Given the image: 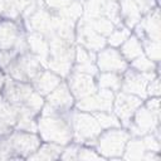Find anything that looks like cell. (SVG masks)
Returning <instances> with one entry per match:
<instances>
[{"label":"cell","instance_id":"obj_1","mask_svg":"<svg viewBox=\"0 0 161 161\" xmlns=\"http://www.w3.org/2000/svg\"><path fill=\"white\" fill-rule=\"evenodd\" d=\"M73 109L64 113H55L50 116H42L36 119L38 133L42 141L54 142L62 146L70 143L73 140Z\"/></svg>","mask_w":161,"mask_h":161},{"label":"cell","instance_id":"obj_2","mask_svg":"<svg viewBox=\"0 0 161 161\" xmlns=\"http://www.w3.org/2000/svg\"><path fill=\"white\" fill-rule=\"evenodd\" d=\"M1 94L3 98L16 109L26 108L38 116L45 102L44 97L33 88L31 83L19 82L10 78L9 75L5 78V83L1 88Z\"/></svg>","mask_w":161,"mask_h":161},{"label":"cell","instance_id":"obj_3","mask_svg":"<svg viewBox=\"0 0 161 161\" xmlns=\"http://www.w3.org/2000/svg\"><path fill=\"white\" fill-rule=\"evenodd\" d=\"M49 42V58L47 62L48 69L54 72L62 78H67L74 64L75 45L67 42L60 36L53 34L48 38Z\"/></svg>","mask_w":161,"mask_h":161},{"label":"cell","instance_id":"obj_4","mask_svg":"<svg viewBox=\"0 0 161 161\" xmlns=\"http://www.w3.org/2000/svg\"><path fill=\"white\" fill-rule=\"evenodd\" d=\"M130 140V132L121 127L107 128L96 138L94 146L97 152L104 158H121L125 146Z\"/></svg>","mask_w":161,"mask_h":161},{"label":"cell","instance_id":"obj_5","mask_svg":"<svg viewBox=\"0 0 161 161\" xmlns=\"http://www.w3.org/2000/svg\"><path fill=\"white\" fill-rule=\"evenodd\" d=\"M73 140L77 143H87L96 142V138L103 131L99 126L98 121L92 113L82 112L78 109H73Z\"/></svg>","mask_w":161,"mask_h":161},{"label":"cell","instance_id":"obj_6","mask_svg":"<svg viewBox=\"0 0 161 161\" xmlns=\"http://www.w3.org/2000/svg\"><path fill=\"white\" fill-rule=\"evenodd\" d=\"M42 69L44 68L39 58L28 52L18 55L4 72L15 80L30 83Z\"/></svg>","mask_w":161,"mask_h":161},{"label":"cell","instance_id":"obj_7","mask_svg":"<svg viewBox=\"0 0 161 161\" xmlns=\"http://www.w3.org/2000/svg\"><path fill=\"white\" fill-rule=\"evenodd\" d=\"M118 5L122 24L128 29H133L143 15L157 6L155 0H119Z\"/></svg>","mask_w":161,"mask_h":161},{"label":"cell","instance_id":"obj_8","mask_svg":"<svg viewBox=\"0 0 161 161\" xmlns=\"http://www.w3.org/2000/svg\"><path fill=\"white\" fill-rule=\"evenodd\" d=\"M6 138L18 158H28L34 153L42 143V138L36 132H28L20 130H13Z\"/></svg>","mask_w":161,"mask_h":161},{"label":"cell","instance_id":"obj_9","mask_svg":"<svg viewBox=\"0 0 161 161\" xmlns=\"http://www.w3.org/2000/svg\"><path fill=\"white\" fill-rule=\"evenodd\" d=\"M156 72L151 73H141L135 70L133 68H127L122 73V83H121V91L137 96L141 99L147 98V84L148 82L156 77Z\"/></svg>","mask_w":161,"mask_h":161},{"label":"cell","instance_id":"obj_10","mask_svg":"<svg viewBox=\"0 0 161 161\" xmlns=\"http://www.w3.org/2000/svg\"><path fill=\"white\" fill-rule=\"evenodd\" d=\"M142 101L143 99H141L140 97L126 93V92H122V91H118V92L114 93L112 111L117 116V118L119 119L121 126L127 128V126L130 125L135 112L142 104Z\"/></svg>","mask_w":161,"mask_h":161},{"label":"cell","instance_id":"obj_11","mask_svg":"<svg viewBox=\"0 0 161 161\" xmlns=\"http://www.w3.org/2000/svg\"><path fill=\"white\" fill-rule=\"evenodd\" d=\"M24 25L29 33H39L48 39L54 34L53 13L38 1V8L29 16L24 18Z\"/></svg>","mask_w":161,"mask_h":161},{"label":"cell","instance_id":"obj_12","mask_svg":"<svg viewBox=\"0 0 161 161\" xmlns=\"http://www.w3.org/2000/svg\"><path fill=\"white\" fill-rule=\"evenodd\" d=\"M114 99V92L109 89H98L93 94L78 99L74 103L75 109L82 112H98V111H112Z\"/></svg>","mask_w":161,"mask_h":161},{"label":"cell","instance_id":"obj_13","mask_svg":"<svg viewBox=\"0 0 161 161\" xmlns=\"http://www.w3.org/2000/svg\"><path fill=\"white\" fill-rule=\"evenodd\" d=\"M160 125V116L152 113L146 106L141 104L135 112L130 125L127 126L131 135L141 137L146 133L153 132Z\"/></svg>","mask_w":161,"mask_h":161},{"label":"cell","instance_id":"obj_14","mask_svg":"<svg viewBox=\"0 0 161 161\" xmlns=\"http://www.w3.org/2000/svg\"><path fill=\"white\" fill-rule=\"evenodd\" d=\"M96 65L99 72H113L122 74L128 68V62L116 48L104 47L103 49L97 52Z\"/></svg>","mask_w":161,"mask_h":161},{"label":"cell","instance_id":"obj_15","mask_svg":"<svg viewBox=\"0 0 161 161\" xmlns=\"http://www.w3.org/2000/svg\"><path fill=\"white\" fill-rule=\"evenodd\" d=\"M75 40L79 45L94 53L99 52L107 45L106 38L98 34L92 26H89L83 18H80L75 25Z\"/></svg>","mask_w":161,"mask_h":161},{"label":"cell","instance_id":"obj_16","mask_svg":"<svg viewBox=\"0 0 161 161\" xmlns=\"http://www.w3.org/2000/svg\"><path fill=\"white\" fill-rule=\"evenodd\" d=\"M67 78H68L67 84H68L75 101L84 98L89 94H93L94 92L98 91L97 82H96L94 77H92L89 74L72 70Z\"/></svg>","mask_w":161,"mask_h":161},{"label":"cell","instance_id":"obj_17","mask_svg":"<svg viewBox=\"0 0 161 161\" xmlns=\"http://www.w3.org/2000/svg\"><path fill=\"white\" fill-rule=\"evenodd\" d=\"M136 29V36L140 40L148 39L160 42V10L156 6L153 10L142 16L140 23L133 28Z\"/></svg>","mask_w":161,"mask_h":161},{"label":"cell","instance_id":"obj_18","mask_svg":"<svg viewBox=\"0 0 161 161\" xmlns=\"http://www.w3.org/2000/svg\"><path fill=\"white\" fill-rule=\"evenodd\" d=\"M44 99H45V103H48L49 106H52L53 108H55L62 113L69 112L70 109H73L75 103V99L67 82L64 80H62L57 88H54L48 96H45Z\"/></svg>","mask_w":161,"mask_h":161},{"label":"cell","instance_id":"obj_19","mask_svg":"<svg viewBox=\"0 0 161 161\" xmlns=\"http://www.w3.org/2000/svg\"><path fill=\"white\" fill-rule=\"evenodd\" d=\"M24 28L16 20L0 21V49H13L18 38L24 34Z\"/></svg>","mask_w":161,"mask_h":161},{"label":"cell","instance_id":"obj_20","mask_svg":"<svg viewBox=\"0 0 161 161\" xmlns=\"http://www.w3.org/2000/svg\"><path fill=\"white\" fill-rule=\"evenodd\" d=\"M63 80L62 77L52 72L50 69H42L36 77L30 82L33 88L43 97L48 96L54 88L58 87V84Z\"/></svg>","mask_w":161,"mask_h":161},{"label":"cell","instance_id":"obj_21","mask_svg":"<svg viewBox=\"0 0 161 161\" xmlns=\"http://www.w3.org/2000/svg\"><path fill=\"white\" fill-rule=\"evenodd\" d=\"M26 40L29 45V52L39 58L43 65H47L49 58V42L48 39L39 33H29L26 34Z\"/></svg>","mask_w":161,"mask_h":161},{"label":"cell","instance_id":"obj_22","mask_svg":"<svg viewBox=\"0 0 161 161\" xmlns=\"http://www.w3.org/2000/svg\"><path fill=\"white\" fill-rule=\"evenodd\" d=\"M29 3L28 0H0V16L8 20H18Z\"/></svg>","mask_w":161,"mask_h":161},{"label":"cell","instance_id":"obj_23","mask_svg":"<svg viewBox=\"0 0 161 161\" xmlns=\"http://www.w3.org/2000/svg\"><path fill=\"white\" fill-rule=\"evenodd\" d=\"M64 146L54 143V142H44L40 143L38 150L31 153L28 158L29 160H57L60 157Z\"/></svg>","mask_w":161,"mask_h":161},{"label":"cell","instance_id":"obj_24","mask_svg":"<svg viewBox=\"0 0 161 161\" xmlns=\"http://www.w3.org/2000/svg\"><path fill=\"white\" fill-rule=\"evenodd\" d=\"M119 53L122 54V57L127 60V62H132L133 59H136L137 57H140L141 54H143V48H142V43L141 40L136 36V35H130L121 45V50Z\"/></svg>","mask_w":161,"mask_h":161},{"label":"cell","instance_id":"obj_25","mask_svg":"<svg viewBox=\"0 0 161 161\" xmlns=\"http://www.w3.org/2000/svg\"><path fill=\"white\" fill-rule=\"evenodd\" d=\"M96 82H97L98 89H109L116 93L121 91L122 74L113 73V72H99L97 74Z\"/></svg>","mask_w":161,"mask_h":161},{"label":"cell","instance_id":"obj_26","mask_svg":"<svg viewBox=\"0 0 161 161\" xmlns=\"http://www.w3.org/2000/svg\"><path fill=\"white\" fill-rule=\"evenodd\" d=\"M146 152H147V150L145 147L142 137L135 136L133 138H130L127 141L122 158H125V160H143Z\"/></svg>","mask_w":161,"mask_h":161},{"label":"cell","instance_id":"obj_27","mask_svg":"<svg viewBox=\"0 0 161 161\" xmlns=\"http://www.w3.org/2000/svg\"><path fill=\"white\" fill-rule=\"evenodd\" d=\"M53 13L77 23L83 16V3L80 0H73L68 6L62 8L57 11H53Z\"/></svg>","mask_w":161,"mask_h":161},{"label":"cell","instance_id":"obj_28","mask_svg":"<svg viewBox=\"0 0 161 161\" xmlns=\"http://www.w3.org/2000/svg\"><path fill=\"white\" fill-rule=\"evenodd\" d=\"M84 20L87 21V24L89 26H92L98 34H101L104 38H107L113 31V29L116 28V25L104 16H98V18H94V19H84Z\"/></svg>","mask_w":161,"mask_h":161},{"label":"cell","instance_id":"obj_29","mask_svg":"<svg viewBox=\"0 0 161 161\" xmlns=\"http://www.w3.org/2000/svg\"><path fill=\"white\" fill-rule=\"evenodd\" d=\"M131 35V29H128L127 26H125L123 24L122 25H118L113 29V31L106 38V42L109 47L112 48H117V47H121L122 43Z\"/></svg>","mask_w":161,"mask_h":161},{"label":"cell","instance_id":"obj_30","mask_svg":"<svg viewBox=\"0 0 161 161\" xmlns=\"http://www.w3.org/2000/svg\"><path fill=\"white\" fill-rule=\"evenodd\" d=\"M96 119L98 121L99 126L103 130L107 128H114V127H121V122L117 118V116L111 112V111H98V112H93L92 113Z\"/></svg>","mask_w":161,"mask_h":161},{"label":"cell","instance_id":"obj_31","mask_svg":"<svg viewBox=\"0 0 161 161\" xmlns=\"http://www.w3.org/2000/svg\"><path fill=\"white\" fill-rule=\"evenodd\" d=\"M102 16L111 20L116 26L122 25V20H121V15H119V5L117 1L106 0L103 9H102Z\"/></svg>","mask_w":161,"mask_h":161},{"label":"cell","instance_id":"obj_32","mask_svg":"<svg viewBox=\"0 0 161 161\" xmlns=\"http://www.w3.org/2000/svg\"><path fill=\"white\" fill-rule=\"evenodd\" d=\"M131 63V68H133L137 72L141 73H151L157 70V63L152 62L150 58H147L145 54H141L136 59H133Z\"/></svg>","mask_w":161,"mask_h":161},{"label":"cell","instance_id":"obj_33","mask_svg":"<svg viewBox=\"0 0 161 161\" xmlns=\"http://www.w3.org/2000/svg\"><path fill=\"white\" fill-rule=\"evenodd\" d=\"M142 43V48H143V54L150 58L152 62L158 63L160 60V42H155V40H148V39H143L141 40Z\"/></svg>","mask_w":161,"mask_h":161},{"label":"cell","instance_id":"obj_34","mask_svg":"<svg viewBox=\"0 0 161 161\" xmlns=\"http://www.w3.org/2000/svg\"><path fill=\"white\" fill-rule=\"evenodd\" d=\"M97 53L87 50L82 45H75V54H74V64H86V63H96Z\"/></svg>","mask_w":161,"mask_h":161},{"label":"cell","instance_id":"obj_35","mask_svg":"<svg viewBox=\"0 0 161 161\" xmlns=\"http://www.w3.org/2000/svg\"><path fill=\"white\" fill-rule=\"evenodd\" d=\"M142 137V141L145 143V147L147 151H152V152H158L160 151V137H157L153 132L151 133H146Z\"/></svg>","mask_w":161,"mask_h":161},{"label":"cell","instance_id":"obj_36","mask_svg":"<svg viewBox=\"0 0 161 161\" xmlns=\"http://www.w3.org/2000/svg\"><path fill=\"white\" fill-rule=\"evenodd\" d=\"M104 157L99 155L94 148L89 146H79L78 160H103Z\"/></svg>","mask_w":161,"mask_h":161},{"label":"cell","instance_id":"obj_37","mask_svg":"<svg viewBox=\"0 0 161 161\" xmlns=\"http://www.w3.org/2000/svg\"><path fill=\"white\" fill-rule=\"evenodd\" d=\"M18 55L13 49H0V69L5 70Z\"/></svg>","mask_w":161,"mask_h":161},{"label":"cell","instance_id":"obj_38","mask_svg":"<svg viewBox=\"0 0 161 161\" xmlns=\"http://www.w3.org/2000/svg\"><path fill=\"white\" fill-rule=\"evenodd\" d=\"M72 70L74 72H79V73H84V74H89L92 77H97V74L99 73L96 63H86V64H73Z\"/></svg>","mask_w":161,"mask_h":161},{"label":"cell","instance_id":"obj_39","mask_svg":"<svg viewBox=\"0 0 161 161\" xmlns=\"http://www.w3.org/2000/svg\"><path fill=\"white\" fill-rule=\"evenodd\" d=\"M78 151H79V145L78 143H72V145H65L60 157L62 160H78Z\"/></svg>","mask_w":161,"mask_h":161},{"label":"cell","instance_id":"obj_40","mask_svg":"<svg viewBox=\"0 0 161 161\" xmlns=\"http://www.w3.org/2000/svg\"><path fill=\"white\" fill-rule=\"evenodd\" d=\"M48 10L50 11H57L62 8L68 6L73 0H39Z\"/></svg>","mask_w":161,"mask_h":161},{"label":"cell","instance_id":"obj_41","mask_svg":"<svg viewBox=\"0 0 161 161\" xmlns=\"http://www.w3.org/2000/svg\"><path fill=\"white\" fill-rule=\"evenodd\" d=\"M147 97H158L160 96V78L158 75L153 77L147 84Z\"/></svg>","mask_w":161,"mask_h":161},{"label":"cell","instance_id":"obj_42","mask_svg":"<svg viewBox=\"0 0 161 161\" xmlns=\"http://www.w3.org/2000/svg\"><path fill=\"white\" fill-rule=\"evenodd\" d=\"M152 113H155L156 116H160V98L158 97H151L146 104H145Z\"/></svg>","mask_w":161,"mask_h":161},{"label":"cell","instance_id":"obj_43","mask_svg":"<svg viewBox=\"0 0 161 161\" xmlns=\"http://www.w3.org/2000/svg\"><path fill=\"white\" fill-rule=\"evenodd\" d=\"M13 130H14V128H13L11 126H9V125H6L5 122L0 121V137H4V136H6V135H9Z\"/></svg>","mask_w":161,"mask_h":161},{"label":"cell","instance_id":"obj_44","mask_svg":"<svg viewBox=\"0 0 161 161\" xmlns=\"http://www.w3.org/2000/svg\"><path fill=\"white\" fill-rule=\"evenodd\" d=\"M5 74L3 73V70L0 69V92H1V88H3V86H4V83H5Z\"/></svg>","mask_w":161,"mask_h":161},{"label":"cell","instance_id":"obj_45","mask_svg":"<svg viewBox=\"0 0 161 161\" xmlns=\"http://www.w3.org/2000/svg\"><path fill=\"white\" fill-rule=\"evenodd\" d=\"M3 99H4V98H3V94H1V92H0V102H1Z\"/></svg>","mask_w":161,"mask_h":161},{"label":"cell","instance_id":"obj_46","mask_svg":"<svg viewBox=\"0 0 161 161\" xmlns=\"http://www.w3.org/2000/svg\"><path fill=\"white\" fill-rule=\"evenodd\" d=\"M28 1H30V3H31V1H35V0H28Z\"/></svg>","mask_w":161,"mask_h":161},{"label":"cell","instance_id":"obj_47","mask_svg":"<svg viewBox=\"0 0 161 161\" xmlns=\"http://www.w3.org/2000/svg\"><path fill=\"white\" fill-rule=\"evenodd\" d=\"M1 20H3V19H1V16H0V21H1Z\"/></svg>","mask_w":161,"mask_h":161},{"label":"cell","instance_id":"obj_48","mask_svg":"<svg viewBox=\"0 0 161 161\" xmlns=\"http://www.w3.org/2000/svg\"><path fill=\"white\" fill-rule=\"evenodd\" d=\"M113 1H117V0H113Z\"/></svg>","mask_w":161,"mask_h":161}]
</instances>
